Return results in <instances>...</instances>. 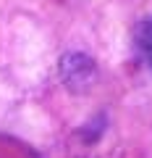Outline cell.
Listing matches in <instances>:
<instances>
[{
    "label": "cell",
    "instance_id": "cell-2",
    "mask_svg": "<svg viewBox=\"0 0 152 158\" xmlns=\"http://www.w3.org/2000/svg\"><path fill=\"white\" fill-rule=\"evenodd\" d=\"M134 40H136L139 56L144 58V63L152 69V16H147V19L139 21V27H136V32H134Z\"/></svg>",
    "mask_w": 152,
    "mask_h": 158
},
{
    "label": "cell",
    "instance_id": "cell-1",
    "mask_svg": "<svg viewBox=\"0 0 152 158\" xmlns=\"http://www.w3.org/2000/svg\"><path fill=\"white\" fill-rule=\"evenodd\" d=\"M60 77L71 92H87L97 77L95 61L84 53H68L60 61Z\"/></svg>",
    "mask_w": 152,
    "mask_h": 158
}]
</instances>
